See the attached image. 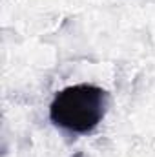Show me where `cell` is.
<instances>
[{
	"mask_svg": "<svg viewBox=\"0 0 155 157\" xmlns=\"http://www.w3.org/2000/svg\"><path fill=\"white\" fill-rule=\"evenodd\" d=\"M108 91L95 84H73L53 97L49 104V119L55 126L86 135L91 133L106 115Z\"/></svg>",
	"mask_w": 155,
	"mask_h": 157,
	"instance_id": "1",
	"label": "cell"
}]
</instances>
